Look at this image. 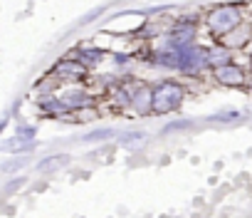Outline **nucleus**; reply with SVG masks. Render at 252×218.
Masks as SVG:
<instances>
[{
  "label": "nucleus",
  "mask_w": 252,
  "mask_h": 218,
  "mask_svg": "<svg viewBox=\"0 0 252 218\" xmlns=\"http://www.w3.org/2000/svg\"><path fill=\"white\" fill-rule=\"evenodd\" d=\"M208 23H210V30L222 37V35H227L230 30H235L240 25V10L232 8V5H222V8L210 13Z\"/></svg>",
  "instance_id": "nucleus-2"
},
{
  "label": "nucleus",
  "mask_w": 252,
  "mask_h": 218,
  "mask_svg": "<svg viewBox=\"0 0 252 218\" xmlns=\"http://www.w3.org/2000/svg\"><path fill=\"white\" fill-rule=\"evenodd\" d=\"M136 139L141 142V139H144V134H141V132H131V134H124V137H121V144H124V146H134V144H136Z\"/></svg>",
  "instance_id": "nucleus-7"
},
{
  "label": "nucleus",
  "mask_w": 252,
  "mask_h": 218,
  "mask_svg": "<svg viewBox=\"0 0 252 218\" xmlns=\"http://www.w3.org/2000/svg\"><path fill=\"white\" fill-rule=\"evenodd\" d=\"M215 77H218L222 84H230V87L245 84V72H242L240 67H235V65H222V67H218V70H215Z\"/></svg>",
  "instance_id": "nucleus-3"
},
{
  "label": "nucleus",
  "mask_w": 252,
  "mask_h": 218,
  "mask_svg": "<svg viewBox=\"0 0 252 218\" xmlns=\"http://www.w3.org/2000/svg\"><path fill=\"white\" fill-rule=\"evenodd\" d=\"M183 127H190V122H173V124H168V132L171 129H183Z\"/></svg>",
  "instance_id": "nucleus-10"
},
{
  "label": "nucleus",
  "mask_w": 252,
  "mask_h": 218,
  "mask_svg": "<svg viewBox=\"0 0 252 218\" xmlns=\"http://www.w3.org/2000/svg\"><path fill=\"white\" fill-rule=\"evenodd\" d=\"M28 161L25 159H18V161H10V164H3V171L8 174V171H13V169H18V166H25Z\"/></svg>",
  "instance_id": "nucleus-9"
},
{
  "label": "nucleus",
  "mask_w": 252,
  "mask_h": 218,
  "mask_svg": "<svg viewBox=\"0 0 252 218\" xmlns=\"http://www.w3.org/2000/svg\"><path fill=\"white\" fill-rule=\"evenodd\" d=\"M106 137H114V129H96V132H89L87 137H84V142H101V139H106Z\"/></svg>",
  "instance_id": "nucleus-6"
},
{
  "label": "nucleus",
  "mask_w": 252,
  "mask_h": 218,
  "mask_svg": "<svg viewBox=\"0 0 252 218\" xmlns=\"http://www.w3.org/2000/svg\"><path fill=\"white\" fill-rule=\"evenodd\" d=\"M82 57H87L84 62L94 65V62H99V60H101V52H99V50H84V52H82Z\"/></svg>",
  "instance_id": "nucleus-8"
},
{
  "label": "nucleus",
  "mask_w": 252,
  "mask_h": 218,
  "mask_svg": "<svg viewBox=\"0 0 252 218\" xmlns=\"http://www.w3.org/2000/svg\"><path fill=\"white\" fill-rule=\"evenodd\" d=\"M181 99H183V89L176 82H163L154 92L151 109L158 112V114H168V112H173L176 107H181Z\"/></svg>",
  "instance_id": "nucleus-1"
},
{
  "label": "nucleus",
  "mask_w": 252,
  "mask_h": 218,
  "mask_svg": "<svg viewBox=\"0 0 252 218\" xmlns=\"http://www.w3.org/2000/svg\"><path fill=\"white\" fill-rule=\"evenodd\" d=\"M67 164H69V156H67V154H55V156L40 161V164H37V171H55V169L67 166Z\"/></svg>",
  "instance_id": "nucleus-5"
},
{
  "label": "nucleus",
  "mask_w": 252,
  "mask_h": 218,
  "mask_svg": "<svg viewBox=\"0 0 252 218\" xmlns=\"http://www.w3.org/2000/svg\"><path fill=\"white\" fill-rule=\"evenodd\" d=\"M55 72H57L60 77H64V79H82V77H84V67H82V62H77V60H64V62H60V65L55 67Z\"/></svg>",
  "instance_id": "nucleus-4"
}]
</instances>
